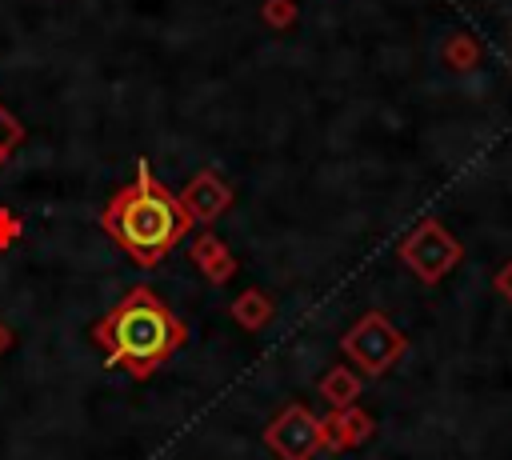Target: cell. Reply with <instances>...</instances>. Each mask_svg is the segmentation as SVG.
I'll use <instances>...</instances> for the list:
<instances>
[{
    "label": "cell",
    "instance_id": "4",
    "mask_svg": "<svg viewBox=\"0 0 512 460\" xmlns=\"http://www.w3.org/2000/svg\"><path fill=\"white\" fill-rule=\"evenodd\" d=\"M400 260L412 268V276L416 280H424V284H436V280H444L456 264H460V256H464V248H460V240L440 224V220H420L404 240H400Z\"/></svg>",
    "mask_w": 512,
    "mask_h": 460
},
{
    "label": "cell",
    "instance_id": "8",
    "mask_svg": "<svg viewBox=\"0 0 512 460\" xmlns=\"http://www.w3.org/2000/svg\"><path fill=\"white\" fill-rule=\"evenodd\" d=\"M192 264L204 272L208 284H228L236 276V256L216 232H196L192 240Z\"/></svg>",
    "mask_w": 512,
    "mask_h": 460
},
{
    "label": "cell",
    "instance_id": "10",
    "mask_svg": "<svg viewBox=\"0 0 512 460\" xmlns=\"http://www.w3.org/2000/svg\"><path fill=\"white\" fill-rule=\"evenodd\" d=\"M320 396H324L332 408H352L356 396H360V376H356L348 364H332V368L320 376Z\"/></svg>",
    "mask_w": 512,
    "mask_h": 460
},
{
    "label": "cell",
    "instance_id": "3",
    "mask_svg": "<svg viewBox=\"0 0 512 460\" xmlns=\"http://www.w3.org/2000/svg\"><path fill=\"white\" fill-rule=\"evenodd\" d=\"M408 340L404 332L384 316V312H364L344 336H340V352L364 372V376H384L400 356H404Z\"/></svg>",
    "mask_w": 512,
    "mask_h": 460
},
{
    "label": "cell",
    "instance_id": "5",
    "mask_svg": "<svg viewBox=\"0 0 512 460\" xmlns=\"http://www.w3.org/2000/svg\"><path fill=\"white\" fill-rule=\"evenodd\" d=\"M264 444L272 448L276 460H312L324 448V432H320V416H312L308 404H288L272 416V424L264 428Z\"/></svg>",
    "mask_w": 512,
    "mask_h": 460
},
{
    "label": "cell",
    "instance_id": "9",
    "mask_svg": "<svg viewBox=\"0 0 512 460\" xmlns=\"http://www.w3.org/2000/svg\"><path fill=\"white\" fill-rule=\"evenodd\" d=\"M228 316H232L236 328H244V332H260V328L272 324V316H276V300H272L264 288H244V292L228 304Z\"/></svg>",
    "mask_w": 512,
    "mask_h": 460
},
{
    "label": "cell",
    "instance_id": "1",
    "mask_svg": "<svg viewBox=\"0 0 512 460\" xmlns=\"http://www.w3.org/2000/svg\"><path fill=\"white\" fill-rule=\"evenodd\" d=\"M92 344L104 348L108 368H120L132 380H148L160 364L172 360L176 348L188 344V324L160 300L152 284H132L92 324Z\"/></svg>",
    "mask_w": 512,
    "mask_h": 460
},
{
    "label": "cell",
    "instance_id": "12",
    "mask_svg": "<svg viewBox=\"0 0 512 460\" xmlns=\"http://www.w3.org/2000/svg\"><path fill=\"white\" fill-rule=\"evenodd\" d=\"M296 0H264L260 4V20L272 28V32H288L296 24Z\"/></svg>",
    "mask_w": 512,
    "mask_h": 460
},
{
    "label": "cell",
    "instance_id": "7",
    "mask_svg": "<svg viewBox=\"0 0 512 460\" xmlns=\"http://www.w3.org/2000/svg\"><path fill=\"white\" fill-rule=\"evenodd\" d=\"M320 432H324L328 452H348V448H360L376 432V424L364 408L352 404V408H332L328 416H320Z\"/></svg>",
    "mask_w": 512,
    "mask_h": 460
},
{
    "label": "cell",
    "instance_id": "11",
    "mask_svg": "<svg viewBox=\"0 0 512 460\" xmlns=\"http://www.w3.org/2000/svg\"><path fill=\"white\" fill-rule=\"evenodd\" d=\"M476 60H480V48H476L472 36H452V40L444 44V64H448V68L464 72V68H472Z\"/></svg>",
    "mask_w": 512,
    "mask_h": 460
},
{
    "label": "cell",
    "instance_id": "14",
    "mask_svg": "<svg viewBox=\"0 0 512 460\" xmlns=\"http://www.w3.org/2000/svg\"><path fill=\"white\" fill-rule=\"evenodd\" d=\"M16 240H20V216L12 208H0V248H8Z\"/></svg>",
    "mask_w": 512,
    "mask_h": 460
},
{
    "label": "cell",
    "instance_id": "2",
    "mask_svg": "<svg viewBox=\"0 0 512 460\" xmlns=\"http://www.w3.org/2000/svg\"><path fill=\"white\" fill-rule=\"evenodd\" d=\"M100 228L140 268H160V260L192 232V220L176 192L152 176L148 160H136L132 184L112 192V200L100 208Z\"/></svg>",
    "mask_w": 512,
    "mask_h": 460
},
{
    "label": "cell",
    "instance_id": "6",
    "mask_svg": "<svg viewBox=\"0 0 512 460\" xmlns=\"http://www.w3.org/2000/svg\"><path fill=\"white\" fill-rule=\"evenodd\" d=\"M180 208L188 212L192 224H212L216 216H224L232 208V188L212 172V168H200L180 192H176Z\"/></svg>",
    "mask_w": 512,
    "mask_h": 460
},
{
    "label": "cell",
    "instance_id": "16",
    "mask_svg": "<svg viewBox=\"0 0 512 460\" xmlns=\"http://www.w3.org/2000/svg\"><path fill=\"white\" fill-rule=\"evenodd\" d=\"M12 344H16V332H12V324H4V320H0V356H4Z\"/></svg>",
    "mask_w": 512,
    "mask_h": 460
},
{
    "label": "cell",
    "instance_id": "13",
    "mask_svg": "<svg viewBox=\"0 0 512 460\" xmlns=\"http://www.w3.org/2000/svg\"><path fill=\"white\" fill-rule=\"evenodd\" d=\"M20 140H24V124L0 104V164L20 148Z\"/></svg>",
    "mask_w": 512,
    "mask_h": 460
},
{
    "label": "cell",
    "instance_id": "15",
    "mask_svg": "<svg viewBox=\"0 0 512 460\" xmlns=\"http://www.w3.org/2000/svg\"><path fill=\"white\" fill-rule=\"evenodd\" d=\"M492 284H496V292H500V296L512 304V260H508V264H504V268L492 276Z\"/></svg>",
    "mask_w": 512,
    "mask_h": 460
}]
</instances>
